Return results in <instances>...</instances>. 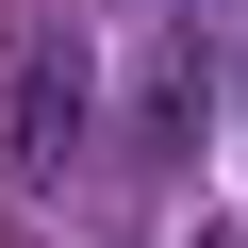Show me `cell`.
Segmentation results:
<instances>
[{"label": "cell", "instance_id": "6da1fadb", "mask_svg": "<svg viewBox=\"0 0 248 248\" xmlns=\"http://www.w3.org/2000/svg\"><path fill=\"white\" fill-rule=\"evenodd\" d=\"M83 149H99V50H83L66 17H33L17 50H0V166H17V182L50 199Z\"/></svg>", "mask_w": 248, "mask_h": 248}, {"label": "cell", "instance_id": "7a4b0ae2", "mask_svg": "<svg viewBox=\"0 0 248 248\" xmlns=\"http://www.w3.org/2000/svg\"><path fill=\"white\" fill-rule=\"evenodd\" d=\"M199 248H248V232H232V215H215V232H199Z\"/></svg>", "mask_w": 248, "mask_h": 248}]
</instances>
